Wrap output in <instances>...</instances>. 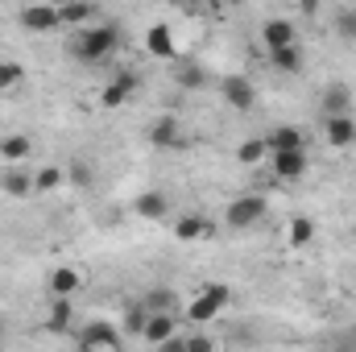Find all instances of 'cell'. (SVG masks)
I'll return each mask as SVG.
<instances>
[{"mask_svg":"<svg viewBox=\"0 0 356 352\" xmlns=\"http://www.w3.org/2000/svg\"><path fill=\"white\" fill-rule=\"evenodd\" d=\"M116 46H120V29H116V25H91V29H79V38H75V54H79L83 63L108 58Z\"/></svg>","mask_w":356,"mask_h":352,"instance_id":"obj_1","label":"cell"},{"mask_svg":"<svg viewBox=\"0 0 356 352\" xmlns=\"http://www.w3.org/2000/svg\"><path fill=\"white\" fill-rule=\"evenodd\" d=\"M269 211L266 195H241V199H232L228 203V211H224V220H228V228L232 232H249L253 224H261Z\"/></svg>","mask_w":356,"mask_h":352,"instance_id":"obj_2","label":"cell"},{"mask_svg":"<svg viewBox=\"0 0 356 352\" xmlns=\"http://www.w3.org/2000/svg\"><path fill=\"white\" fill-rule=\"evenodd\" d=\"M220 99H224L228 108H236V112H249V108L257 104V88H253V79H245V75H228V79L220 83Z\"/></svg>","mask_w":356,"mask_h":352,"instance_id":"obj_3","label":"cell"},{"mask_svg":"<svg viewBox=\"0 0 356 352\" xmlns=\"http://www.w3.org/2000/svg\"><path fill=\"white\" fill-rule=\"evenodd\" d=\"M17 21H21L29 33H50V29L63 25V21H58V4H25V8L17 13Z\"/></svg>","mask_w":356,"mask_h":352,"instance_id":"obj_4","label":"cell"},{"mask_svg":"<svg viewBox=\"0 0 356 352\" xmlns=\"http://www.w3.org/2000/svg\"><path fill=\"white\" fill-rule=\"evenodd\" d=\"M79 349H95V352H120V328H112V323H104V319H95L83 328V336H79Z\"/></svg>","mask_w":356,"mask_h":352,"instance_id":"obj_5","label":"cell"},{"mask_svg":"<svg viewBox=\"0 0 356 352\" xmlns=\"http://www.w3.org/2000/svg\"><path fill=\"white\" fill-rule=\"evenodd\" d=\"M269 170L277 178H286V182H294V178H302L311 170V158H307V150H286V154H269Z\"/></svg>","mask_w":356,"mask_h":352,"instance_id":"obj_6","label":"cell"},{"mask_svg":"<svg viewBox=\"0 0 356 352\" xmlns=\"http://www.w3.org/2000/svg\"><path fill=\"white\" fill-rule=\"evenodd\" d=\"M133 91H137V71H116L112 83L99 91V99H104V108H120Z\"/></svg>","mask_w":356,"mask_h":352,"instance_id":"obj_7","label":"cell"},{"mask_svg":"<svg viewBox=\"0 0 356 352\" xmlns=\"http://www.w3.org/2000/svg\"><path fill=\"white\" fill-rule=\"evenodd\" d=\"M50 298H71V294H79V286H83V273L75 269V265H58L54 273H50Z\"/></svg>","mask_w":356,"mask_h":352,"instance_id":"obj_8","label":"cell"},{"mask_svg":"<svg viewBox=\"0 0 356 352\" xmlns=\"http://www.w3.org/2000/svg\"><path fill=\"white\" fill-rule=\"evenodd\" d=\"M261 42L269 50H282V46H298V33H294V25L286 17H269L261 25Z\"/></svg>","mask_w":356,"mask_h":352,"instance_id":"obj_9","label":"cell"},{"mask_svg":"<svg viewBox=\"0 0 356 352\" xmlns=\"http://www.w3.org/2000/svg\"><path fill=\"white\" fill-rule=\"evenodd\" d=\"M266 150L269 154H286V150H307V133L298 125H282L266 137Z\"/></svg>","mask_w":356,"mask_h":352,"instance_id":"obj_10","label":"cell"},{"mask_svg":"<svg viewBox=\"0 0 356 352\" xmlns=\"http://www.w3.org/2000/svg\"><path fill=\"white\" fill-rule=\"evenodd\" d=\"M323 137H327L332 150H348V145H356V120L353 116H327Z\"/></svg>","mask_w":356,"mask_h":352,"instance_id":"obj_11","label":"cell"},{"mask_svg":"<svg viewBox=\"0 0 356 352\" xmlns=\"http://www.w3.org/2000/svg\"><path fill=\"white\" fill-rule=\"evenodd\" d=\"M145 50H149L154 58H178V46H175L170 25H149V29H145Z\"/></svg>","mask_w":356,"mask_h":352,"instance_id":"obj_12","label":"cell"},{"mask_svg":"<svg viewBox=\"0 0 356 352\" xmlns=\"http://www.w3.org/2000/svg\"><path fill=\"white\" fill-rule=\"evenodd\" d=\"M170 336H178V319H175V315H149V319H145V332H141V340H145V344L162 349Z\"/></svg>","mask_w":356,"mask_h":352,"instance_id":"obj_13","label":"cell"},{"mask_svg":"<svg viewBox=\"0 0 356 352\" xmlns=\"http://www.w3.org/2000/svg\"><path fill=\"white\" fill-rule=\"evenodd\" d=\"M0 191H4L8 199H29V195H33V178L25 175L21 166H4V175H0Z\"/></svg>","mask_w":356,"mask_h":352,"instance_id":"obj_14","label":"cell"},{"mask_svg":"<svg viewBox=\"0 0 356 352\" xmlns=\"http://www.w3.org/2000/svg\"><path fill=\"white\" fill-rule=\"evenodd\" d=\"M133 211H137L141 220H162V216L170 211V199H166L162 191H141L137 203H133Z\"/></svg>","mask_w":356,"mask_h":352,"instance_id":"obj_15","label":"cell"},{"mask_svg":"<svg viewBox=\"0 0 356 352\" xmlns=\"http://www.w3.org/2000/svg\"><path fill=\"white\" fill-rule=\"evenodd\" d=\"M71 323H75V307H71V298H50V311H46V332H71Z\"/></svg>","mask_w":356,"mask_h":352,"instance_id":"obj_16","label":"cell"},{"mask_svg":"<svg viewBox=\"0 0 356 352\" xmlns=\"http://www.w3.org/2000/svg\"><path fill=\"white\" fill-rule=\"evenodd\" d=\"M323 112L327 116H353V88L348 83H332L323 91Z\"/></svg>","mask_w":356,"mask_h":352,"instance_id":"obj_17","label":"cell"},{"mask_svg":"<svg viewBox=\"0 0 356 352\" xmlns=\"http://www.w3.org/2000/svg\"><path fill=\"white\" fill-rule=\"evenodd\" d=\"M29 150H33V141H29L25 133H4V137H0V158H4L8 166H21V162L29 158Z\"/></svg>","mask_w":356,"mask_h":352,"instance_id":"obj_18","label":"cell"},{"mask_svg":"<svg viewBox=\"0 0 356 352\" xmlns=\"http://www.w3.org/2000/svg\"><path fill=\"white\" fill-rule=\"evenodd\" d=\"M175 290L170 286H154V290H145L141 294V303H145V311L149 315H175Z\"/></svg>","mask_w":356,"mask_h":352,"instance_id":"obj_19","label":"cell"},{"mask_svg":"<svg viewBox=\"0 0 356 352\" xmlns=\"http://www.w3.org/2000/svg\"><path fill=\"white\" fill-rule=\"evenodd\" d=\"M149 141L158 145V150H170L182 141V129H178V116H162V120H154V129H149Z\"/></svg>","mask_w":356,"mask_h":352,"instance_id":"obj_20","label":"cell"},{"mask_svg":"<svg viewBox=\"0 0 356 352\" xmlns=\"http://www.w3.org/2000/svg\"><path fill=\"white\" fill-rule=\"evenodd\" d=\"M175 83L182 91H199V88H207V71L199 67V63H191V58H182L175 67Z\"/></svg>","mask_w":356,"mask_h":352,"instance_id":"obj_21","label":"cell"},{"mask_svg":"<svg viewBox=\"0 0 356 352\" xmlns=\"http://www.w3.org/2000/svg\"><path fill=\"white\" fill-rule=\"evenodd\" d=\"M211 232H216V224H207L203 216H178V224H175L178 241H203V237H211Z\"/></svg>","mask_w":356,"mask_h":352,"instance_id":"obj_22","label":"cell"},{"mask_svg":"<svg viewBox=\"0 0 356 352\" xmlns=\"http://www.w3.org/2000/svg\"><path fill=\"white\" fill-rule=\"evenodd\" d=\"M269 63H273V71H282V75H298V71H302V50H298V46L269 50Z\"/></svg>","mask_w":356,"mask_h":352,"instance_id":"obj_23","label":"cell"},{"mask_svg":"<svg viewBox=\"0 0 356 352\" xmlns=\"http://www.w3.org/2000/svg\"><path fill=\"white\" fill-rule=\"evenodd\" d=\"M220 311H224V307H220V303H211L207 294H199V298H191V303H186V319H191V323H211Z\"/></svg>","mask_w":356,"mask_h":352,"instance_id":"obj_24","label":"cell"},{"mask_svg":"<svg viewBox=\"0 0 356 352\" xmlns=\"http://www.w3.org/2000/svg\"><path fill=\"white\" fill-rule=\"evenodd\" d=\"M236 158H241V166H261L269 158L266 150V137H249V141H241V150H236Z\"/></svg>","mask_w":356,"mask_h":352,"instance_id":"obj_25","label":"cell"},{"mask_svg":"<svg viewBox=\"0 0 356 352\" xmlns=\"http://www.w3.org/2000/svg\"><path fill=\"white\" fill-rule=\"evenodd\" d=\"M145 319H149V311H145V303L137 298V303L124 311V328H120V332H129V336H137V340H141V332H145Z\"/></svg>","mask_w":356,"mask_h":352,"instance_id":"obj_26","label":"cell"},{"mask_svg":"<svg viewBox=\"0 0 356 352\" xmlns=\"http://www.w3.org/2000/svg\"><path fill=\"white\" fill-rule=\"evenodd\" d=\"M311 237H315V220L294 216L290 220V245H311Z\"/></svg>","mask_w":356,"mask_h":352,"instance_id":"obj_27","label":"cell"},{"mask_svg":"<svg viewBox=\"0 0 356 352\" xmlns=\"http://www.w3.org/2000/svg\"><path fill=\"white\" fill-rule=\"evenodd\" d=\"M88 17H91V4H58V21L63 25H79L83 29Z\"/></svg>","mask_w":356,"mask_h":352,"instance_id":"obj_28","label":"cell"},{"mask_svg":"<svg viewBox=\"0 0 356 352\" xmlns=\"http://www.w3.org/2000/svg\"><path fill=\"white\" fill-rule=\"evenodd\" d=\"M63 178H67L63 175V166H42V170L33 175V191H54Z\"/></svg>","mask_w":356,"mask_h":352,"instance_id":"obj_29","label":"cell"},{"mask_svg":"<svg viewBox=\"0 0 356 352\" xmlns=\"http://www.w3.org/2000/svg\"><path fill=\"white\" fill-rule=\"evenodd\" d=\"M21 75H25V71H21V63H8V58H4V63H0V91L17 88V83H21Z\"/></svg>","mask_w":356,"mask_h":352,"instance_id":"obj_30","label":"cell"},{"mask_svg":"<svg viewBox=\"0 0 356 352\" xmlns=\"http://www.w3.org/2000/svg\"><path fill=\"white\" fill-rule=\"evenodd\" d=\"M336 29H340V38H353L356 42V8H340L336 13Z\"/></svg>","mask_w":356,"mask_h":352,"instance_id":"obj_31","label":"cell"},{"mask_svg":"<svg viewBox=\"0 0 356 352\" xmlns=\"http://www.w3.org/2000/svg\"><path fill=\"white\" fill-rule=\"evenodd\" d=\"M67 178H71L75 186H91V166H88V162H71Z\"/></svg>","mask_w":356,"mask_h":352,"instance_id":"obj_32","label":"cell"},{"mask_svg":"<svg viewBox=\"0 0 356 352\" xmlns=\"http://www.w3.org/2000/svg\"><path fill=\"white\" fill-rule=\"evenodd\" d=\"M203 294H207L211 303H220V307H228V298H232V290H228L224 282H211V286H203Z\"/></svg>","mask_w":356,"mask_h":352,"instance_id":"obj_33","label":"cell"},{"mask_svg":"<svg viewBox=\"0 0 356 352\" xmlns=\"http://www.w3.org/2000/svg\"><path fill=\"white\" fill-rule=\"evenodd\" d=\"M186 352H216V344L207 336H186Z\"/></svg>","mask_w":356,"mask_h":352,"instance_id":"obj_34","label":"cell"},{"mask_svg":"<svg viewBox=\"0 0 356 352\" xmlns=\"http://www.w3.org/2000/svg\"><path fill=\"white\" fill-rule=\"evenodd\" d=\"M158 352H186V336H170V340H166Z\"/></svg>","mask_w":356,"mask_h":352,"instance_id":"obj_35","label":"cell"},{"mask_svg":"<svg viewBox=\"0 0 356 352\" xmlns=\"http://www.w3.org/2000/svg\"><path fill=\"white\" fill-rule=\"evenodd\" d=\"M0 336H4V319H0Z\"/></svg>","mask_w":356,"mask_h":352,"instance_id":"obj_36","label":"cell"},{"mask_svg":"<svg viewBox=\"0 0 356 352\" xmlns=\"http://www.w3.org/2000/svg\"><path fill=\"white\" fill-rule=\"evenodd\" d=\"M79 352H95V349H79Z\"/></svg>","mask_w":356,"mask_h":352,"instance_id":"obj_37","label":"cell"},{"mask_svg":"<svg viewBox=\"0 0 356 352\" xmlns=\"http://www.w3.org/2000/svg\"><path fill=\"white\" fill-rule=\"evenodd\" d=\"M353 241H356V228H353Z\"/></svg>","mask_w":356,"mask_h":352,"instance_id":"obj_38","label":"cell"}]
</instances>
